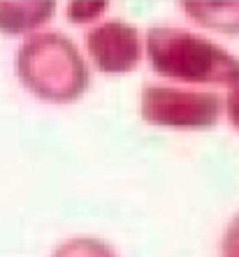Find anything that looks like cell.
I'll return each mask as SVG.
<instances>
[{
    "instance_id": "52a82bcc",
    "label": "cell",
    "mask_w": 239,
    "mask_h": 257,
    "mask_svg": "<svg viewBox=\"0 0 239 257\" xmlns=\"http://www.w3.org/2000/svg\"><path fill=\"white\" fill-rule=\"evenodd\" d=\"M51 257H116L105 241L98 239H72L65 241Z\"/></svg>"
},
{
    "instance_id": "6da1fadb",
    "label": "cell",
    "mask_w": 239,
    "mask_h": 257,
    "mask_svg": "<svg viewBox=\"0 0 239 257\" xmlns=\"http://www.w3.org/2000/svg\"><path fill=\"white\" fill-rule=\"evenodd\" d=\"M146 54L155 74L186 84H223L239 88V58L211 40L181 28H151Z\"/></svg>"
},
{
    "instance_id": "8992f818",
    "label": "cell",
    "mask_w": 239,
    "mask_h": 257,
    "mask_svg": "<svg viewBox=\"0 0 239 257\" xmlns=\"http://www.w3.org/2000/svg\"><path fill=\"white\" fill-rule=\"evenodd\" d=\"M181 10L195 24L204 26V28L227 33V35L239 33V0H234V3H193V0H186V3H181Z\"/></svg>"
},
{
    "instance_id": "3957f363",
    "label": "cell",
    "mask_w": 239,
    "mask_h": 257,
    "mask_svg": "<svg viewBox=\"0 0 239 257\" xmlns=\"http://www.w3.org/2000/svg\"><path fill=\"white\" fill-rule=\"evenodd\" d=\"M223 102L216 93L181 90L172 86H144L139 111L151 125L163 127H211L221 116Z\"/></svg>"
},
{
    "instance_id": "5b68a950",
    "label": "cell",
    "mask_w": 239,
    "mask_h": 257,
    "mask_svg": "<svg viewBox=\"0 0 239 257\" xmlns=\"http://www.w3.org/2000/svg\"><path fill=\"white\" fill-rule=\"evenodd\" d=\"M56 3L47 0H30V3H5L0 0V33L7 35H17L26 33L37 26L47 24L54 17Z\"/></svg>"
},
{
    "instance_id": "9c48e42d",
    "label": "cell",
    "mask_w": 239,
    "mask_h": 257,
    "mask_svg": "<svg viewBox=\"0 0 239 257\" xmlns=\"http://www.w3.org/2000/svg\"><path fill=\"white\" fill-rule=\"evenodd\" d=\"M221 252L223 257H239V213L227 225V232L221 243Z\"/></svg>"
},
{
    "instance_id": "277c9868",
    "label": "cell",
    "mask_w": 239,
    "mask_h": 257,
    "mask_svg": "<svg viewBox=\"0 0 239 257\" xmlns=\"http://www.w3.org/2000/svg\"><path fill=\"white\" fill-rule=\"evenodd\" d=\"M86 49L100 72L121 74L137 67L142 44L135 26L126 21H107L86 33Z\"/></svg>"
},
{
    "instance_id": "ba28073f",
    "label": "cell",
    "mask_w": 239,
    "mask_h": 257,
    "mask_svg": "<svg viewBox=\"0 0 239 257\" xmlns=\"http://www.w3.org/2000/svg\"><path fill=\"white\" fill-rule=\"evenodd\" d=\"M105 10H107V3H70L67 19L74 24H86V21L98 19Z\"/></svg>"
},
{
    "instance_id": "30bf717a",
    "label": "cell",
    "mask_w": 239,
    "mask_h": 257,
    "mask_svg": "<svg viewBox=\"0 0 239 257\" xmlns=\"http://www.w3.org/2000/svg\"><path fill=\"white\" fill-rule=\"evenodd\" d=\"M225 111H227V118H230L232 127L234 130H239V88L230 90L227 102H225Z\"/></svg>"
},
{
    "instance_id": "7a4b0ae2",
    "label": "cell",
    "mask_w": 239,
    "mask_h": 257,
    "mask_svg": "<svg viewBox=\"0 0 239 257\" xmlns=\"http://www.w3.org/2000/svg\"><path fill=\"white\" fill-rule=\"evenodd\" d=\"M17 74L30 93L51 102L77 100L89 86L84 58L60 33L28 37L17 54Z\"/></svg>"
}]
</instances>
